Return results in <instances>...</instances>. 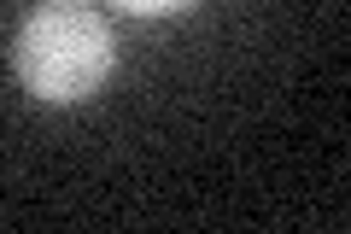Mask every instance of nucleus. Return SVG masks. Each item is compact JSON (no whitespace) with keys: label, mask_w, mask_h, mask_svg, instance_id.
Listing matches in <instances>:
<instances>
[{"label":"nucleus","mask_w":351,"mask_h":234,"mask_svg":"<svg viewBox=\"0 0 351 234\" xmlns=\"http://www.w3.org/2000/svg\"><path fill=\"white\" fill-rule=\"evenodd\" d=\"M112 24L88 6H41L12 41V71L47 106H76L112 76Z\"/></svg>","instance_id":"1"},{"label":"nucleus","mask_w":351,"mask_h":234,"mask_svg":"<svg viewBox=\"0 0 351 234\" xmlns=\"http://www.w3.org/2000/svg\"><path fill=\"white\" fill-rule=\"evenodd\" d=\"M117 6H129V12H141V18H170V12L199 6V0H117Z\"/></svg>","instance_id":"2"}]
</instances>
